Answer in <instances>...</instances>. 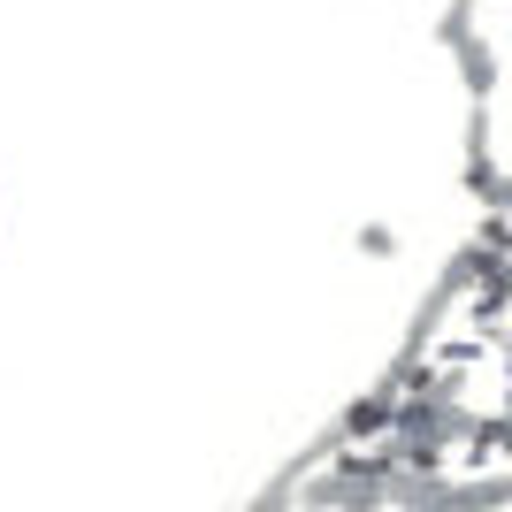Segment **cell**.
Listing matches in <instances>:
<instances>
[{
	"instance_id": "cell-1",
	"label": "cell",
	"mask_w": 512,
	"mask_h": 512,
	"mask_svg": "<svg viewBox=\"0 0 512 512\" xmlns=\"http://www.w3.org/2000/svg\"><path fill=\"white\" fill-rule=\"evenodd\" d=\"M436 39L459 54V85H467V100H490V92H497V46L474 31V0H451L444 23H436Z\"/></svg>"
},
{
	"instance_id": "cell-2",
	"label": "cell",
	"mask_w": 512,
	"mask_h": 512,
	"mask_svg": "<svg viewBox=\"0 0 512 512\" xmlns=\"http://www.w3.org/2000/svg\"><path fill=\"white\" fill-rule=\"evenodd\" d=\"M467 192L490 214H512V176L490 153V100H474V115H467Z\"/></svg>"
},
{
	"instance_id": "cell-3",
	"label": "cell",
	"mask_w": 512,
	"mask_h": 512,
	"mask_svg": "<svg viewBox=\"0 0 512 512\" xmlns=\"http://www.w3.org/2000/svg\"><path fill=\"white\" fill-rule=\"evenodd\" d=\"M360 253L367 260H390V253H398V230H390V222H367V230H360Z\"/></svg>"
}]
</instances>
